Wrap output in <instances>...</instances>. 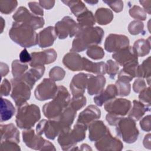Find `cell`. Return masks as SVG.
Segmentation results:
<instances>
[{"mask_svg":"<svg viewBox=\"0 0 151 151\" xmlns=\"http://www.w3.org/2000/svg\"><path fill=\"white\" fill-rule=\"evenodd\" d=\"M103 29L99 27H81L73 41L70 52H81L93 45L101 43Z\"/></svg>","mask_w":151,"mask_h":151,"instance_id":"cell-1","label":"cell"},{"mask_svg":"<svg viewBox=\"0 0 151 151\" xmlns=\"http://www.w3.org/2000/svg\"><path fill=\"white\" fill-rule=\"evenodd\" d=\"M9 36L14 42L25 48L38 44V34L35 30L25 24L13 22L9 31Z\"/></svg>","mask_w":151,"mask_h":151,"instance_id":"cell-2","label":"cell"},{"mask_svg":"<svg viewBox=\"0 0 151 151\" xmlns=\"http://www.w3.org/2000/svg\"><path fill=\"white\" fill-rule=\"evenodd\" d=\"M70 100V94L67 89L63 86H58L52 100L45 103L42 107L44 115L48 119L58 118L63 110L69 105Z\"/></svg>","mask_w":151,"mask_h":151,"instance_id":"cell-3","label":"cell"},{"mask_svg":"<svg viewBox=\"0 0 151 151\" xmlns=\"http://www.w3.org/2000/svg\"><path fill=\"white\" fill-rule=\"evenodd\" d=\"M41 113L38 106L27 103L18 107L16 114L17 126L21 129H29L40 119Z\"/></svg>","mask_w":151,"mask_h":151,"instance_id":"cell-4","label":"cell"},{"mask_svg":"<svg viewBox=\"0 0 151 151\" xmlns=\"http://www.w3.org/2000/svg\"><path fill=\"white\" fill-rule=\"evenodd\" d=\"M117 135L127 143L135 142L139 135L135 121L130 117H122L116 125Z\"/></svg>","mask_w":151,"mask_h":151,"instance_id":"cell-5","label":"cell"},{"mask_svg":"<svg viewBox=\"0 0 151 151\" xmlns=\"http://www.w3.org/2000/svg\"><path fill=\"white\" fill-rule=\"evenodd\" d=\"M12 92L11 97L17 107L27 103L31 96L32 88L20 77L13 78L11 80Z\"/></svg>","mask_w":151,"mask_h":151,"instance_id":"cell-6","label":"cell"},{"mask_svg":"<svg viewBox=\"0 0 151 151\" xmlns=\"http://www.w3.org/2000/svg\"><path fill=\"white\" fill-rule=\"evenodd\" d=\"M22 135L23 141L28 147L39 150H55L52 143L35 134L34 129H25Z\"/></svg>","mask_w":151,"mask_h":151,"instance_id":"cell-7","label":"cell"},{"mask_svg":"<svg viewBox=\"0 0 151 151\" xmlns=\"http://www.w3.org/2000/svg\"><path fill=\"white\" fill-rule=\"evenodd\" d=\"M15 22L27 24L35 30L42 28L45 23L42 17L31 13L25 6H20L12 16Z\"/></svg>","mask_w":151,"mask_h":151,"instance_id":"cell-8","label":"cell"},{"mask_svg":"<svg viewBox=\"0 0 151 151\" xmlns=\"http://www.w3.org/2000/svg\"><path fill=\"white\" fill-rule=\"evenodd\" d=\"M54 28L57 36L60 40L75 36L80 28L78 23L69 16H65L57 22Z\"/></svg>","mask_w":151,"mask_h":151,"instance_id":"cell-9","label":"cell"},{"mask_svg":"<svg viewBox=\"0 0 151 151\" xmlns=\"http://www.w3.org/2000/svg\"><path fill=\"white\" fill-rule=\"evenodd\" d=\"M104 109L110 114L123 117L126 116L132 107L130 100L123 98H114L104 103Z\"/></svg>","mask_w":151,"mask_h":151,"instance_id":"cell-10","label":"cell"},{"mask_svg":"<svg viewBox=\"0 0 151 151\" xmlns=\"http://www.w3.org/2000/svg\"><path fill=\"white\" fill-rule=\"evenodd\" d=\"M58 90L55 81L51 78H44L36 87L34 95L35 98L40 101H45L52 99Z\"/></svg>","mask_w":151,"mask_h":151,"instance_id":"cell-11","label":"cell"},{"mask_svg":"<svg viewBox=\"0 0 151 151\" xmlns=\"http://www.w3.org/2000/svg\"><path fill=\"white\" fill-rule=\"evenodd\" d=\"M94 146L98 150L101 151H119L123 148L122 142L119 139L112 136L109 129L101 138L96 142Z\"/></svg>","mask_w":151,"mask_h":151,"instance_id":"cell-12","label":"cell"},{"mask_svg":"<svg viewBox=\"0 0 151 151\" xmlns=\"http://www.w3.org/2000/svg\"><path fill=\"white\" fill-rule=\"evenodd\" d=\"M31 60L29 63L31 67L49 64L57 59V54L53 48H49L43 51L33 52L31 53Z\"/></svg>","mask_w":151,"mask_h":151,"instance_id":"cell-13","label":"cell"},{"mask_svg":"<svg viewBox=\"0 0 151 151\" xmlns=\"http://www.w3.org/2000/svg\"><path fill=\"white\" fill-rule=\"evenodd\" d=\"M129 39L124 35L110 34L104 42V49L109 52H115L129 45Z\"/></svg>","mask_w":151,"mask_h":151,"instance_id":"cell-14","label":"cell"},{"mask_svg":"<svg viewBox=\"0 0 151 151\" xmlns=\"http://www.w3.org/2000/svg\"><path fill=\"white\" fill-rule=\"evenodd\" d=\"M89 75L90 74L80 73L73 77L70 82V88L73 97L84 96Z\"/></svg>","mask_w":151,"mask_h":151,"instance_id":"cell-15","label":"cell"},{"mask_svg":"<svg viewBox=\"0 0 151 151\" xmlns=\"http://www.w3.org/2000/svg\"><path fill=\"white\" fill-rule=\"evenodd\" d=\"M112 57L119 65L122 66L132 61H138V56L134 49L129 45L114 52Z\"/></svg>","mask_w":151,"mask_h":151,"instance_id":"cell-16","label":"cell"},{"mask_svg":"<svg viewBox=\"0 0 151 151\" xmlns=\"http://www.w3.org/2000/svg\"><path fill=\"white\" fill-rule=\"evenodd\" d=\"M71 130L70 127L65 128L58 134V142L63 150H78V148H76L77 143L73 137Z\"/></svg>","mask_w":151,"mask_h":151,"instance_id":"cell-17","label":"cell"},{"mask_svg":"<svg viewBox=\"0 0 151 151\" xmlns=\"http://www.w3.org/2000/svg\"><path fill=\"white\" fill-rule=\"evenodd\" d=\"M106 82V80L103 75L90 74L87 85L88 94L90 96L100 94L104 90Z\"/></svg>","mask_w":151,"mask_h":151,"instance_id":"cell-18","label":"cell"},{"mask_svg":"<svg viewBox=\"0 0 151 151\" xmlns=\"http://www.w3.org/2000/svg\"><path fill=\"white\" fill-rule=\"evenodd\" d=\"M57 36L55 28L49 26L41 30L38 34V45L41 48L48 47L53 45Z\"/></svg>","mask_w":151,"mask_h":151,"instance_id":"cell-19","label":"cell"},{"mask_svg":"<svg viewBox=\"0 0 151 151\" xmlns=\"http://www.w3.org/2000/svg\"><path fill=\"white\" fill-rule=\"evenodd\" d=\"M101 116V110L95 105H89L78 117L77 122L87 124L99 119Z\"/></svg>","mask_w":151,"mask_h":151,"instance_id":"cell-20","label":"cell"},{"mask_svg":"<svg viewBox=\"0 0 151 151\" xmlns=\"http://www.w3.org/2000/svg\"><path fill=\"white\" fill-rule=\"evenodd\" d=\"M63 63L65 67L73 71L83 70V57L76 52L66 54L63 58Z\"/></svg>","mask_w":151,"mask_h":151,"instance_id":"cell-21","label":"cell"},{"mask_svg":"<svg viewBox=\"0 0 151 151\" xmlns=\"http://www.w3.org/2000/svg\"><path fill=\"white\" fill-rule=\"evenodd\" d=\"M88 139L91 142H96L101 138L109 129L101 120H94L88 126Z\"/></svg>","mask_w":151,"mask_h":151,"instance_id":"cell-22","label":"cell"},{"mask_svg":"<svg viewBox=\"0 0 151 151\" xmlns=\"http://www.w3.org/2000/svg\"><path fill=\"white\" fill-rule=\"evenodd\" d=\"M1 142L9 140L19 143L20 142L19 132L14 124H1Z\"/></svg>","mask_w":151,"mask_h":151,"instance_id":"cell-23","label":"cell"},{"mask_svg":"<svg viewBox=\"0 0 151 151\" xmlns=\"http://www.w3.org/2000/svg\"><path fill=\"white\" fill-rule=\"evenodd\" d=\"M138 65L137 61H132L123 65V68L118 74L117 80L130 83L133 78L136 77Z\"/></svg>","mask_w":151,"mask_h":151,"instance_id":"cell-24","label":"cell"},{"mask_svg":"<svg viewBox=\"0 0 151 151\" xmlns=\"http://www.w3.org/2000/svg\"><path fill=\"white\" fill-rule=\"evenodd\" d=\"M44 72L45 67L44 65L34 67L26 71L20 77L33 88L36 81L42 77Z\"/></svg>","mask_w":151,"mask_h":151,"instance_id":"cell-25","label":"cell"},{"mask_svg":"<svg viewBox=\"0 0 151 151\" xmlns=\"http://www.w3.org/2000/svg\"><path fill=\"white\" fill-rule=\"evenodd\" d=\"M118 96L116 86L114 84H109L106 88L103 90L99 95L94 97V101L96 105L102 106L105 103L115 98Z\"/></svg>","mask_w":151,"mask_h":151,"instance_id":"cell-26","label":"cell"},{"mask_svg":"<svg viewBox=\"0 0 151 151\" xmlns=\"http://www.w3.org/2000/svg\"><path fill=\"white\" fill-rule=\"evenodd\" d=\"M76 112L77 111L68 105L63 110L59 117L55 119L62 130L65 128L70 127L76 116Z\"/></svg>","mask_w":151,"mask_h":151,"instance_id":"cell-27","label":"cell"},{"mask_svg":"<svg viewBox=\"0 0 151 151\" xmlns=\"http://www.w3.org/2000/svg\"><path fill=\"white\" fill-rule=\"evenodd\" d=\"M150 110V105L144 104L140 101L133 100V107L129 112L128 117L134 121H137L142 117L146 112L149 111Z\"/></svg>","mask_w":151,"mask_h":151,"instance_id":"cell-28","label":"cell"},{"mask_svg":"<svg viewBox=\"0 0 151 151\" xmlns=\"http://www.w3.org/2000/svg\"><path fill=\"white\" fill-rule=\"evenodd\" d=\"M83 70L96 74L97 75H104L106 73V63L100 61L94 63L85 57H83Z\"/></svg>","mask_w":151,"mask_h":151,"instance_id":"cell-29","label":"cell"},{"mask_svg":"<svg viewBox=\"0 0 151 151\" xmlns=\"http://www.w3.org/2000/svg\"><path fill=\"white\" fill-rule=\"evenodd\" d=\"M15 109L12 103L2 97L1 99V122L7 121L14 115Z\"/></svg>","mask_w":151,"mask_h":151,"instance_id":"cell-30","label":"cell"},{"mask_svg":"<svg viewBox=\"0 0 151 151\" xmlns=\"http://www.w3.org/2000/svg\"><path fill=\"white\" fill-rule=\"evenodd\" d=\"M96 22L100 25H107L113 19V12L106 8H100L97 9L94 14Z\"/></svg>","mask_w":151,"mask_h":151,"instance_id":"cell-31","label":"cell"},{"mask_svg":"<svg viewBox=\"0 0 151 151\" xmlns=\"http://www.w3.org/2000/svg\"><path fill=\"white\" fill-rule=\"evenodd\" d=\"M138 57H144L150 51V37L147 40L139 39L136 41L133 46Z\"/></svg>","mask_w":151,"mask_h":151,"instance_id":"cell-32","label":"cell"},{"mask_svg":"<svg viewBox=\"0 0 151 151\" xmlns=\"http://www.w3.org/2000/svg\"><path fill=\"white\" fill-rule=\"evenodd\" d=\"M151 75V68H150V57H149L145 60L140 65H138L137 68L136 77L146 78L147 83L150 85Z\"/></svg>","mask_w":151,"mask_h":151,"instance_id":"cell-33","label":"cell"},{"mask_svg":"<svg viewBox=\"0 0 151 151\" xmlns=\"http://www.w3.org/2000/svg\"><path fill=\"white\" fill-rule=\"evenodd\" d=\"M78 24L80 28L87 27H93L96 20L93 12L88 9L81 14L77 17Z\"/></svg>","mask_w":151,"mask_h":151,"instance_id":"cell-34","label":"cell"},{"mask_svg":"<svg viewBox=\"0 0 151 151\" xmlns=\"http://www.w3.org/2000/svg\"><path fill=\"white\" fill-rule=\"evenodd\" d=\"M64 4L67 5L71 12L74 15L75 17H77L81 14L84 12L85 11L88 9L84 4L81 1H61Z\"/></svg>","mask_w":151,"mask_h":151,"instance_id":"cell-35","label":"cell"},{"mask_svg":"<svg viewBox=\"0 0 151 151\" xmlns=\"http://www.w3.org/2000/svg\"><path fill=\"white\" fill-rule=\"evenodd\" d=\"M88 126L81 123H77L71 130L73 137L77 143L83 141L86 138V132Z\"/></svg>","mask_w":151,"mask_h":151,"instance_id":"cell-36","label":"cell"},{"mask_svg":"<svg viewBox=\"0 0 151 151\" xmlns=\"http://www.w3.org/2000/svg\"><path fill=\"white\" fill-rule=\"evenodd\" d=\"M28 68V65L25 63H22L20 60H14L12 63V73L14 78L21 76L26 72Z\"/></svg>","mask_w":151,"mask_h":151,"instance_id":"cell-37","label":"cell"},{"mask_svg":"<svg viewBox=\"0 0 151 151\" xmlns=\"http://www.w3.org/2000/svg\"><path fill=\"white\" fill-rule=\"evenodd\" d=\"M86 54L90 58L95 60H100L104 55L103 49L97 45H93L88 48Z\"/></svg>","mask_w":151,"mask_h":151,"instance_id":"cell-38","label":"cell"},{"mask_svg":"<svg viewBox=\"0 0 151 151\" xmlns=\"http://www.w3.org/2000/svg\"><path fill=\"white\" fill-rule=\"evenodd\" d=\"M129 13L133 18L136 19L137 21H145L147 17L146 12L143 8L138 5H133L130 8Z\"/></svg>","mask_w":151,"mask_h":151,"instance_id":"cell-39","label":"cell"},{"mask_svg":"<svg viewBox=\"0 0 151 151\" xmlns=\"http://www.w3.org/2000/svg\"><path fill=\"white\" fill-rule=\"evenodd\" d=\"M17 1H0V11L5 14H9L13 12L17 6Z\"/></svg>","mask_w":151,"mask_h":151,"instance_id":"cell-40","label":"cell"},{"mask_svg":"<svg viewBox=\"0 0 151 151\" xmlns=\"http://www.w3.org/2000/svg\"><path fill=\"white\" fill-rule=\"evenodd\" d=\"M115 86L117 90L118 96L123 97L127 96L130 94L131 86L129 83L117 80L116 82Z\"/></svg>","mask_w":151,"mask_h":151,"instance_id":"cell-41","label":"cell"},{"mask_svg":"<svg viewBox=\"0 0 151 151\" xmlns=\"http://www.w3.org/2000/svg\"><path fill=\"white\" fill-rule=\"evenodd\" d=\"M65 75V71L64 70L59 67L55 66L52 68L49 72V77L54 81H61L62 80Z\"/></svg>","mask_w":151,"mask_h":151,"instance_id":"cell-42","label":"cell"},{"mask_svg":"<svg viewBox=\"0 0 151 151\" xmlns=\"http://www.w3.org/2000/svg\"><path fill=\"white\" fill-rule=\"evenodd\" d=\"M144 29V24L140 21L134 20L129 24L128 31L130 34L136 35L142 33Z\"/></svg>","mask_w":151,"mask_h":151,"instance_id":"cell-43","label":"cell"},{"mask_svg":"<svg viewBox=\"0 0 151 151\" xmlns=\"http://www.w3.org/2000/svg\"><path fill=\"white\" fill-rule=\"evenodd\" d=\"M119 64L112 60H109L106 63V71L111 79H114L115 76L118 73L119 67Z\"/></svg>","mask_w":151,"mask_h":151,"instance_id":"cell-44","label":"cell"},{"mask_svg":"<svg viewBox=\"0 0 151 151\" xmlns=\"http://www.w3.org/2000/svg\"><path fill=\"white\" fill-rule=\"evenodd\" d=\"M86 97L84 96L77 97H73L70 100L69 106L76 111H78L86 104Z\"/></svg>","mask_w":151,"mask_h":151,"instance_id":"cell-45","label":"cell"},{"mask_svg":"<svg viewBox=\"0 0 151 151\" xmlns=\"http://www.w3.org/2000/svg\"><path fill=\"white\" fill-rule=\"evenodd\" d=\"M1 150H15V151H19L21 150V148L18 145V143L14 142L9 141V140H4L1 141V146H0Z\"/></svg>","mask_w":151,"mask_h":151,"instance_id":"cell-46","label":"cell"},{"mask_svg":"<svg viewBox=\"0 0 151 151\" xmlns=\"http://www.w3.org/2000/svg\"><path fill=\"white\" fill-rule=\"evenodd\" d=\"M139 96V99L140 101L142 102L144 104L150 105V87L149 86L148 87L145 88L143 90H142Z\"/></svg>","mask_w":151,"mask_h":151,"instance_id":"cell-47","label":"cell"},{"mask_svg":"<svg viewBox=\"0 0 151 151\" xmlns=\"http://www.w3.org/2000/svg\"><path fill=\"white\" fill-rule=\"evenodd\" d=\"M103 2L109 6H110V8L112 10H113L115 12H120L123 9V2L122 1L119 0V1H110L103 0Z\"/></svg>","mask_w":151,"mask_h":151,"instance_id":"cell-48","label":"cell"},{"mask_svg":"<svg viewBox=\"0 0 151 151\" xmlns=\"http://www.w3.org/2000/svg\"><path fill=\"white\" fill-rule=\"evenodd\" d=\"M28 6L31 11L32 13L37 16H43L44 11L42 8L40 6L38 2H28Z\"/></svg>","mask_w":151,"mask_h":151,"instance_id":"cell-49","label":"cell"},{"mask_svg":"<svg viewBox=\"0 0 151 151\" xmlns=\"http://www.w3.org/2000/svg\"><path fill=\"white\" fill-rule=\"evenodd\" d=\"M1 97L7 96L9 94L12 90V85L10 82L6 78L4 79L1 84Z\"/></svg>","mask_w":151,"mask_h":151,"instance_id":"cell-50","label":"cell"},{"mask_svg":"<svg viewBox=\"0 0 151 151\" xmlns=\"http://www.w3.org/2000/svg\"><path fill=\"white\" fill-rule=\"evenodd\" d=\"M146 87V83L145 80L142 78L136 79L133 84V90L136 93H140L142 90H143Z\"/></svg>","mask_w":151,"mask_h":151,"instance_id":"cell-51","label":"cell"},{"mask_svg":"<svg viewBox=\"0 0 151 151\" xmlns=\"http://www.w3.org/2000/svg\"><path fill=\"white\" fill-rule=\"evenodd\" d=\"M140 126L141 129L145 132H149L151 130V123H150V115H147L144 117L140 121Z\"/></svg>","mask_w":151,"mask_h":151,"instance_id":"cell-52","label":"cell"},{"mask_svg":"<svg viewBox=\"0 0 151 151\" xmlns=\"http://www.w3.org/2000/svg\"><path fill=\"white\" fill-rule=\"evenodd\" d=\"M19 60L22 63H29L31 60V54H29L27 50L24 48L21 52L19 54Z\"/></svg>","mask_w":151,"mask_h":151,"instance_id":"cell-53","label":"cell"},{"mask_svg":"<svg viewBox=\"0 0 151 151\" xmlns=\"http://www.w3.org/2000/svg\"><path fill=\"white\" fill-rule=\"evenodd\" d=\"M122 117H121V116H116L114 114L108 113L106 116V119L107 122H108V123L110 126H116L118 121Z\"/></svg>","mask_w":151,"mask_h":151,"instance_id":"cell-54","label":"cell"},{"mask_svg":"<svg viewBox=\"0 0 151 151\" xmlns=\"http://www.w3.org/2000/svg\"><path fill=\"white\" fill-rule=\"evenodd\" d=\"M55 2V1L52 0H42L39 1L38 2L39 4L42 8H45L48 10L51 9L54 6Z\"/></svg>","mask_w":151,"mask_h":151,"instance_id":"cell-55","label":"cell"},{"mask_svg":"<svg viewBox=\"0 0 151 151\" xmlns=\"http://www.w3.org/2000/svg\"><path fill=\"white\" fill-rule=\"evenodd\" d=\"M140 4L143 6L144 11L148 13L149 14H150V4H151V1L150 0H147V1H139Z\"/></svg>","mask_w":151,"mask_h":151,"instance_id":"cell-56","label":"cell"},{"mask_svg":"<svg viewBox=\"0 0 151 151\" xmlns=\"http://www.w3.org/2000/svg\"><path fill=\"white\" fill-rule=\"evenodd\" d=\"M9 72V67L8 65L2 62L1 63V77L5 76Z\"/></svg>","mask_w":151,"mask_h":151,"instance_id":"cell-57","label":"cell"},{"mask_svg":"<svg viewBox=\"0 0 151 151\" xmlns=\"http://www.w3.org/2000/svg\"><path fill=\"white\" fill-rule=\"evenodd\" d=\"M143 143L145 148L150 149V133L146 134L145 136Z\"/></svg>","mask_w":151,"mask_h":151,"instance_id":"cell-58","label":"cell"},{"mask_svg":"<svg viewBox=\"0 0 151 151\" xmlns=\"http://www.w3.org/2000/svg\"><path fill=\"white\" fill-rule=\"evenodd\" d=\"M80 150H92V149L87 144H82L81 146Z\"/></svg>","mask_w":151,"mask_h":151,"instance_id":"cell-59","label":"cell"},{"mask_svg":"<svg viewBox=\"0 0 151 151\" xmlns=\"http://www.w3.org/2000/svg\"><path fill=\"white\" fill-rule=\"evenodd\" d=\"M1 32L2 33V31H3V29H4V27L5 25V22L4 20L2 17H1Z\"/></svg>","mask_w":151,"mask_h":151,"instance_id":"cell-60","label":"cell"},{"mask_svg":"<svg viewBox=\"0 0 151 151\" xmlns=\"http://www.w3.org/2000/svg\"><path fill=\"white\" fill-rule=\"evenodd\" d=\"M85 2L86 3H88L91 5H95L96 4L98 3V1H85Z\"/></svg>","mask_w":151,"mask_h":151,"instance_id":"cell-61","label":"cell"}]
</instances>
